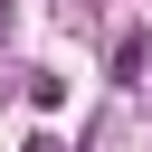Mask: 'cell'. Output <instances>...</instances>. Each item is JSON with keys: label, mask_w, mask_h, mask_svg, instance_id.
<instances>
[{"label": "cell", "mask_w": 152, "mask_h": 152, "mask_svg": "<svg viewBox=\"0 0 152 152\" xmlns=\"http://www.w3.org/2000/svg\"><path fill=\"white\" fill-rule=\"evenodd\" d=\"M19 152H66V142H57V133H28V142H19Z\"/></svg>", "instance_id": "cell-2"}, {"label": "cell", "mask_w": 152, "mask_h": 152, "mask_svg": "<svg viewBox=\"0 0 152 152\" xmlns=\"http://www.w3.org/2000/svg\"><path fill=\"white\" fill-rule=\"evenodd\" d=\"M57 10H66V19H95V0H57Z\"/></svg>", "instance_id": "cell-3"}, {"label": "cell", "mask_w": 152, "mask_h": 152, "mask_svg": "<svg viewBox=\"0 0 152 152\" xmlns=\"http://www.w3.org/2000/svg\"><path fill=\"white\" fill-rule=\"evenodd\" d=\"M0 38H10V0H0Z\"/></svg>", "instance_id": "cell-4"}, {"label": "cell", "mask_w": 152, "mask_h": 152, "mask_svg": "<svg viewBox=\"0 0 152 152\" xmlns=\"http://www.w3.org/2000/svg\"><path fill=\"white\" fill-rule=\"evenodd\" d=\"M114 86H142V28L114 38Z\"/></svg>", "instance_id": "cell-1"}]
</instances>
